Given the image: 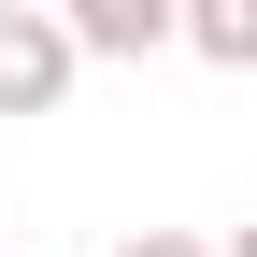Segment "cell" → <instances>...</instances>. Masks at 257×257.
Masks as SVG:
<instances>
[{"label": "cell", "instance_id": "277c9868", "mask_svg": "<svg viewBox=\"0 0 257 257\" xmlns=\"http://www.w3.org/2000/svg\"><path fill=\"white\" fill-rule=\"evenodd\" d=\"M114 257H214L200 229H114Z\"/></svg>", "mask_w": 257, "mask_h": 257}, {"label": "cell", "instance_id": "6da1fadb", "mask_svg": "<svg viewBox=\"0 0 257 257\" xmlns=\"http://www.w3.org/2000/svg\"><path fill=\"white\" fill-rule=\"evenodd\" d=\"M72 100V43L43 0H0V114H57Z\"/></svg>", "mask_w": 257, "mask_h": 257}, {"label": "cell", "instance_id": "7a4b0ae2", "mask_svg": "<svg viewBox=\"0 0 257 257\" xmlns=\"http://www.w3.org/2000/svg\"><path fill=\"white\" fill-rule=\"evenodd\" d=\"M57 43H72V72H86V57H157V43H172V0H72Z\"/></svg>", "mask_w": 257, "mask_h": 257}, {"label": "cell", "instance_id": "3957f363", "mask_svg": "<svg viewBox=\"0 0 257 257\" xmlns=\"http://www.w3.org/2000/svg\"><path fill=\"white\" fill-rule=\"evenodd\" d=\"M172 43H200L214 72H257V0H186V15H172Z\"/></svg>", "mask_w": 257, "mask_h": 257}]
</instances>
